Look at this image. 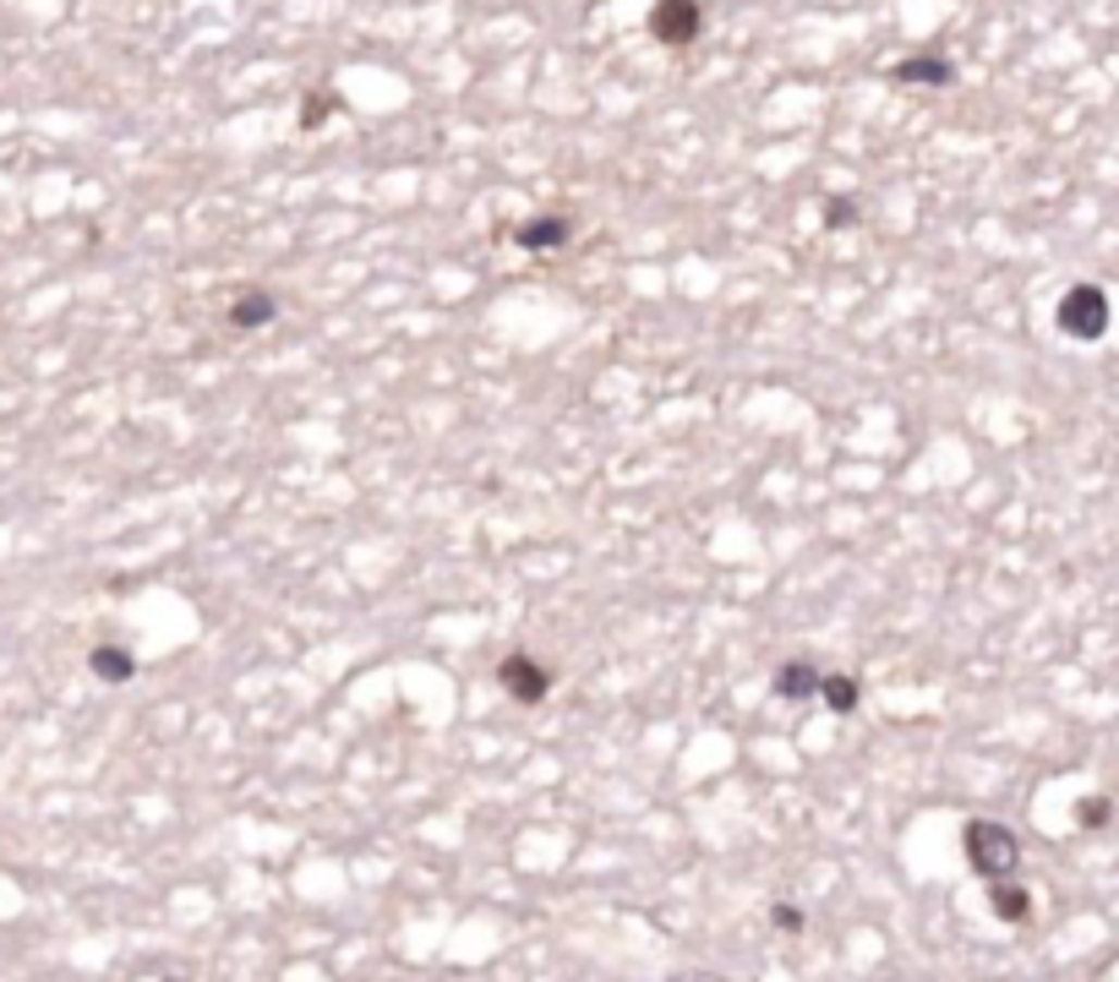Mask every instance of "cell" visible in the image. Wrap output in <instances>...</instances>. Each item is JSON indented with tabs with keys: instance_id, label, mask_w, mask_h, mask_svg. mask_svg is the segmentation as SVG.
<instances>
[{
	"instance_id": "8",
	"label": "cell",
	"mask_w": 1119,
	"mask_h": 982,
	"mask_svg": "<svg viewBox=\"0 0 1119 982\" xmlns=\"http://www.w3.org/2000/svg\"><path fill=\"white\" fill-rule=\"evenodd\" d=\"M273 317H279V300H273V295H262V290L235 295V306H230V322H235V328H268Z\"/></svg>"
},
{
	"instance_id": "5",
	"label": "cell",
	"mask_w": 1119,
	"mask_h": 982,
	"mask_svg": "<svg viewBox=\"0 0 1119 982\" xmlns=\"http://www.w3.org/2000/svg\"><path fill=\"white\" fill-rule=\"evenodd\" d=\"M568 235H574V219H563V213L530 219V224H514V230H508V241L525 246V251H557V246H568Z\"/></svg>"
},
{
	"instance_id": "15",
	"label": "cell",
	"mask_w": 1119,
	"mask_h": 982,
	"mask_svg": "<svg viewBox=\"0 0 1119 982\" xmlns=\"http://www.w3.org/2000/svg\"><path fill=\"white\" fill-rule=\"evenodd\" d=\"M771 917H776V928H782V933H803V911H798V906H776Z\"/></svg>"
},
{
	"instance_id": "2",
	"label": "cell",
	"mask_w": 1119,
	"mask_h": 982,
	"mask_svg": "<svg viewBox=\"0 0 1119 982\" xmlns=\"http://www.w3.org/2000/svg\"><path fill=\"white\" fill-rule=\"evenodd\" d=\"M1059 333L1070 339H1103L1108 333V295L1097 284H1075L1059 300Z\"/></svg>"
},
{
	"instance_id": "14",
	"label": "cell",
	"mask_w": 1119,
	"mask_h": 982,
	"mask_svg": "<svg viewBox=\"0 0 1119 982\" xmlns=\"http://www.w3.org/2000/svg\"><path fill=\"white\" fill-rule=\"evenodd\" d=\"M1075 819H1081V824H1086V830H1103V824H1108V797H1086V802H1081V813H1075Z\"/></svg>"
},
{
	"instance_id": "12",
	"label": "cell",
	"mask_w": 1119,
	"mask_h": 982,
	"mask_svg": "<svg viewBox=\"0 0 1119 982\" xmlns=\"http://www.w3.org/2000/svg\"><path fill=\"white\" fill-rule=\"evenodd\" d=\"M333 110H339V99L317 88V94H306V110H300V126H306V132H317V126H322V121H328Z\"/></svg>"
},
{
	"instance_id": "13",
	"label": "cell",
	"mask_w": 1119,
	"mask_h": 982,
	"mask_svg": "<svg viewBox=\"0 0 1119 982\" xmlns=\"http://www.w3.org/2000/svg\"><path fill=\"white\" fill-rule=\"evenodd\" d=\"M852 219H858V202H852V197H831V202H825V230H847Z\"/></svg>"
},
{
	"instance_id": "9",
	"label": "cell",
	"mask_w": 1119,
	"mask_h": 982,
	"mask_svg": "<svg viewBox=\"0 0 1119 982\" xmlns=\"http://www.w3.org/2000/svg\"><path fill=\"white\" fill-rule=\"evenodd\" d=\"M776 693H782V699H814V693H820L814 661H787V666L776 672Z\"/></svg>"
},
{
	"instance_id": "3",
	"label": "cell",
	"mask_w": 1119,
	"mask_h": 982,
	"mask_svg": "<svg viewBox=\"0 0 1119 982\" xmlns=\"http://www.w3.org/2000/svg\"><path fill=\"white\" fill-rule=\"evenodd\" d=\"M699 28H704V17H699V0H655V12H650V34H655L666 50L693 45V39H699Z\"/></svg>"
},
{
	"instance_id": "7",
	"label": "cell",
	"mask_w": 1119,
	"mask_h": 982,
	"mask_svg": "<svg viewBox=\"0 0 1119 982\" xmlns=\"http://www.w3.org/2000/svg\"><path fill=\"white\" fill-rule=\"evenodd\" d=\"M88 666H94L99 683H132V677H137V655L121 650V645H99V650L88 655Z\"/></svg>"
},
{
	"instance_id": "1",
	"label": "cell",
	"mask_w": 1119,
	"mask_h": 982,
	"mask_svg": "<svg viewBox=\"0 0 1119 982\" xmlns=\"http://www.w3.org/2000/svg\"><path fill=\"white\" fill-rule=\"evenodd\" d=\"M961 846H967V862L994 884V879H1010L1016 873V862H1021V840H1016V830H1005L999 819H972L967 830H961Z\"/></svg>"
},
{
	"instance_id": "6",
	"label": "cell",
	"mask_w": 1119,
	"mask_h": 982,
	"mask_svg": "<svg viewBox=\"0 0 1119 982\" xmlns=\"http://www.w3.org/2000/svg\"><path fill=\"white\" fill-rule=\"evenodd\" d=\"M890 77H896V83H929V88H945V83L956 77V66H950L945 56H912V61L890 66Z\"/></svg>"
},
{
	"instance_id": "4",
	"label": "cell",
	"mask_w": 1119,
	"mask_h": 982,
	"mask_svg": "<svg viewBox=\"0 0 1119 982\" xmlns=\"http://www.w3.org/2000/svg\"><path fill=\"white\" fill-rule=\"evenodd\" d=\"M497 683L519 699V704H541L546 699V688H552V666H541L536 655H525V650H514V655H503V666H497Z\"/></svg>"
},
{
	"instance_id": "11",
	"label": "cell",
	"mask_w": 1119,
	"mask_h": 982,
	"mask_svg": "<svg viewBox=\"0 0 1119 982\" xmlns=\"http://www.w3.org/2000/svg\"><path fill=\"white\" fill-rule=\"evenodd\" d=\"M820 699H825V710L831 715H852L858 710V677H820Z\"/></svg>"
},
{
	"instance_id": "10",
	"label": "cell",
	"mask_w": 1119,
	"mask_h": 982,
	"mask_svg": "<svg viewBox=\"0 0 1119 982\" xmlns=\"http://www.w3.org/2000/svg\"><path fill=\"white\" fill-rule=\"evenodd\" d=\"M988 906H994V917L999 922H1021L1026 911H1032V889H1021V884H988Z\"/></svg>"
},
{
	"instance_id": "16",
	"label": "cell",
	"mask_w": 1119,
	"mask_h": 982,
	"mask_svg": "<svg viewBox=\"0 0 1119 982\" xmlns=\"http://www.w3.org/2000/svg\"><path fill=\"white\" fill-rule=\"evenodd\" d=\"M688 982H721V977H710V971H699V977H688Z\"/></svg>"
}]
</instances>
